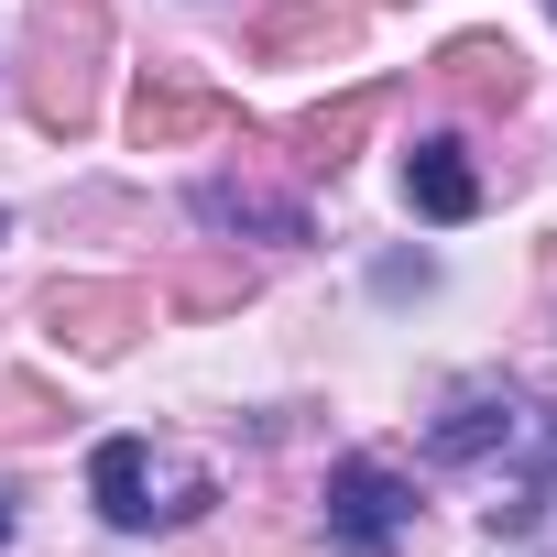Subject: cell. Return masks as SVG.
<instances>
[{"label":"cell","mask_w":557,"mask_h":557,"mask_svg":"<svg viewBox=\"0 0 557 557\" xmlns=\"http://www.w3.org/2000/svg\"><path fill=\"white\" fill-rule=\"evenodd\" d=\"M99 55H110V0H34L23 110H34L45 143H77L99 121Z\"/></svg>","instance_id":"1"},{"label":"cell","mask_w":557,"mask_h":557,"mask_svg":"<svg viewBox=\"0 0 557 557\" xmlns=\"http://www.w3.org/2000/svg\"><path fill=\"white\" fill-rule=\"evenodd\" d=\"M318 513H329V546L339 557H394L405 546V524H416V481L394 470V459H339L329 470V492H318Z\"/></svg>","instance_id":"2"},{"label":"cell","mask_w":557,"mask_h":557,"mask_svg":"<svg viewBox=\"0 0 557 557\" xmlns=\"http://www.w3.org/2000/svg\"><path fill=\"white\" fill-rule=\"evenodd\" d=\"M45 329H55L77 361H121V350L153 329V296H143V285H88V273H66V285H45Z\"/></svg>","instance_id":"3"},{"label":"cell","mask_w":557,"mask_h":557,"mask_svg":"<svg viewBox=\"0 0 557 557\" xmlns=\"http://www.w3.org/2000/svg\"><path fill=\"white\" fill-rule=\"evenodd\" d=\"M240 110L197 77V66H143V88H132V143L143 153H175V143H219Z\"/></svg>","instance_id":"4"},{"label":"cell","mask_w":557,"mask_h":557,"mask_svg":"<svg viewBox=\"0 0 557 557\" xmlns=\"http://www.w3.org/2000/svg\"><path fill=\"white\" fill-rule=\"evenodd\" d=\"M513 437H524V394H513V383H492V372H470V383L437 405L426 459H437V470H470V459H503Z\"/></svg>","instance_id":"5"},{"label":"cell","mask_w":557,"mask_h":557,"mask_svg":"<svg viewBox=\"0 0 557 557\" xmlns=\"http://www.w3.org/2000/svg\"><path fill=\"white\" fill-rule=\"evenodd\" d=\"M251 66H329V55H350L361 45V12H350V0H273V12H251Z\"/></svg>","instance_id":"6"},{"label":"cell","mask_w":557,"mask_h":557,"mask_svg":"<svg viewBox=\"0 0 557 557\" xmlns=\"http://www.w3.org/2000/svg\"><path fill=\"white\" fill-rule=\"evenodd\" d=\"M405 208H416V219H437V230H459V219L481 208V164H470V143H459V132H426V143L405 153Z\"/></svg>","instance_id":"7"},{"label":"cell","mask_w":557,"mask_h":557,"mask_svg":"<svg viewBox=\"0 0 557 557\" xmlns=\"http://www.w3.org/2000/svg\"><path fill=\"white\" fill-rule=\"evenodd\" d=\"M88 503H99V524L153 535V524H164V503H153V448H143V437H99V448H88Z\"/></svg>","instance_id":"8"},{"label":"cell","mask_w":557,"mask_h":557,"mask_svg":"<svg viewBox=\"0 0 557 557\" xmlns=\"http://www.w3.org/2000/svg\"><path fill=\"white\" fill-rule=\"evenodd\" d=\"M426 77H437L448 99H470V110H513V99H524V55H513L503 34H448Z\"/></svg>","instance_id":"9"},{"label":"cell","mask_w":557,"mask_h":557,"mask_svg":"<svg viewBox=\"0 0 557 557\" xmlns=\"http://www.w3.org/2000/svg\"><path fill=\"white\" fill-rule=\"evenodd\" d=\"M383 110H394V88H350V99H318L285 143H296V164H307V175H339V164L372 143V121H383Z\"/></svg>","instance_id":"10"},{"label":"cell","mask_w":557,"mask_h":557,"mask_svg":"<svg viewBox=\"0 0 557 557\" xmlns=\"http://www.w3.org/2000/svg\"><path fill=\"white\" fill-rule=\"evenodd\" d=\"M197 219L208 230H240V240H307V208L273 197V186H251V175H208L197 186Z\"/></svg>","instance_id":"11"},{"label":"cell","mask_w":557,"mask_h":557,"mask_svg":"<svg viewBox=\"0 0 557 557\" xmlns=\"http://www.w3.org/2000/svg\"><path fill=\"white\" fill-rule=\"evenodd\" d=\"M546 503H557V426H546V448L524 459V481L492 503V535H535V524H546Z\"/></svg>","instance_id":"12"},{"label":"cell","mask_w":557,"mask_h":557,"mask_svg":"<svg viewBox=\"0 0 557 557\" xmlns=\"http://www.w3.org/2000/svg\"><path fill=\"white\" fill-rule=\"evenodd\" d=\"M240 296H251V262H197L186 285H175L186 318H219V307H240Z\"/></svg>","instance_id":"13"},{"label":"cell","mask_w":557,"mask_h":557,"mask_svg":"<svg viewBox=\"0 0 557 557\" xmlns=\"http://www.w3.org/2000/svg\"><path fill=\"white\" fill-rule=\"evenodd\" d=\"M66 405L45 394V383H23V372H0V437H45Z\"/></svg>","instance_id":"14"},{"label":"cell","mask_w":557,"mask_h":557,"mask_svg":"<svg viewBox=\"0 0 557 557\" xmlns=\"http://www.w3.org/2000/svg\"><path fill=\"white\" fill-rule=\"evenodd\" d=\"M0 535H12V503H0Z\"/></svg>","instance_id":"15"},{"label":"cell","mask_w":557,"mask_h":557,"mask_svg":"<svg viewBox=\"0 0 557 557\" xmlns=\"http://www.w3.org/2000/svg\"><path fill=\"white\" fill-rule=\"evenodd\" d=\"M0 240H12V219H0Z\"/></svg>","instance_id":"16"},{"label":"cell","mask_w":557,"mask_h":557,"mask_svg":"<svg viewBox=\"0 0 557 557\" xmlns=\"http://www.w3.org/2000/svg\"><path fill=\"white\" fill-rule=\"evenodd\" d=\"M546 12H557V0H546Z\"/></svg>","instance_id":"17"}]
</instances>
